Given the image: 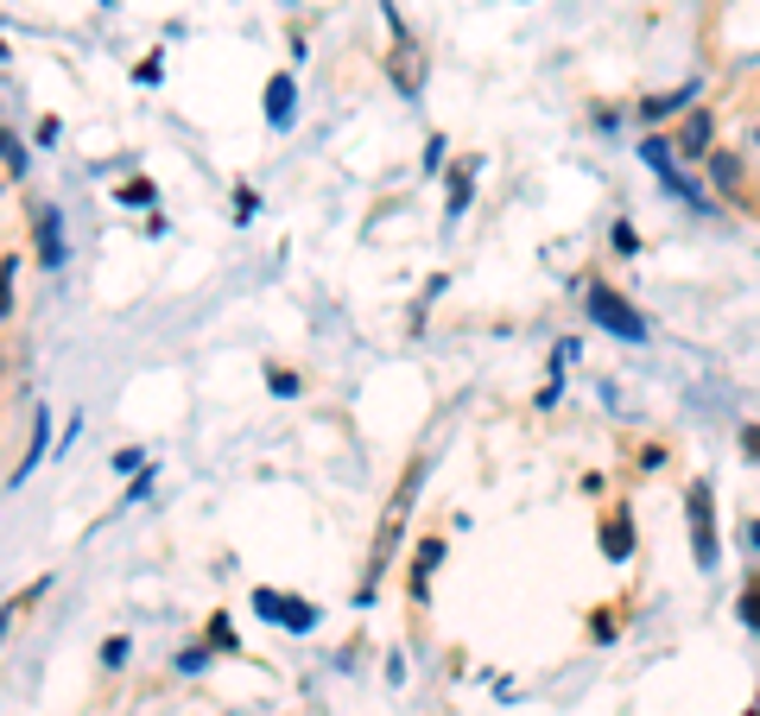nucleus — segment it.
I'll list each match as a JSON object with an SVG mask.
<instances>
[{
  "instance_id": "nucleus-1",
  "label": "nucleus",
  "mask_w": 760,
  "mask_h": 716,
  "mask_svg": "<svg viewBox=\"0 0 760 716\" xmlns=\"http://www.w3.org/2000/svg\"><path fill=\"white\" fill-rule=\"evenodd\" d=\"M583 311L602 324L608 336H621V343H647V317L615 292V285H602V280H589V292H583Z\"/></svg>"
},
{
  "instance_id": "nucleus-2",
  "label": "nucleus",
  "mask_w": 760,
  "mask_h": 716,
  "mask_svg": "<svg viewBox=\"0 0 760 716\" xmlns=\"http://www.w3.org/2000/svg\"><path fill=\"white\" fill-rule=\"evenodd\" d=\"M684 520H691V558L704 564V571H716L723 564V539H716V513H709V482H691Z\"/></svg>"
},
{
  "instance_id": "nucleus-3",
  "label": "nucleus",
  "mask_w": 760,
  "mask_h": 716,
  "mask_svg": "<svg viewBox=\"0 0 760 716\" xmlns=\"http://www.w3.org/2000/svg\"><path fill=\"white\" fill-rule=\"evenodd\" d=\"M640 159H647L659 178H665V191H672V197H684L691 209H716V204H704V191H697V184L684 178V165H678V153H672V140L647 133V140H640Z\"/></svg>"
},
{
  "instance_id": "nucleus-4",
  "label": "nucleus",
  "mask_w": 760,
  "mask_h": 716,
  "mask_svg": "<svg viewBox=\"0 0 760 716\" xmlns=\"http://www.w3.org/2000/svg\"><path fill=\"white\" fill-rule=\"evenodd\" d=\"M253 609L267 615V621H285V628H292V634H311V628H317V609H311V603H304V596H285V589H253Z\"/></svg>"
},
{
  "instance_id": "nucleus-5",
  "label": "nucleus",
  "mask_w": 760,
  "mask_h": 716,
  "mask_svg": "<svg viewBox=\"0 0 760 716\" xmlns=\"http://www.w3.org/2000/svg\"><path fill=\"white\" fill-rule=\"evenodd\" d=\"M32 254L45 260V267H64V254H70L64 248V216L51 204H32Z\"/></svg>"
},
{
  "instance_id": "nucleus-6",
  "label": "nucleus",
  "mask_w": 760,
  "mask_h": 716,
  "mask_svg": "<svg viewBox=\"0 0 760 716\" xmlns=\"http://www.w3.org/2000/svg\"><path fill=\"white\" fill-rule=\"evenodd\" d=\"M672 153H678V159H709V153H716V121H709V108H691V115L678 121Z\"/></svg>"
},
{
  "instance_id": "nucleus-7",
  "label": "nucleus",
  "mask_w": 760,
  "mask_h": 716,
  "mask_svg": "<svg viewBox=\"0 0 760 716\" xmlns=\"http://www.w3.org/2000/svg\"><path fill=\"white\" fill-rule=\"evenodd\" d=\"M387 77L400 83V96H419V89H425V52H419L405 32H400V45L387 52Z\"/></svg>"
},
{
  "instance_id": "nucleus-8",
  "label": "nucleus",
  "mask_w": 760,
  "mask_h": 716,
  "mask_svg": "<svg viewBox=\"0 0 760 716\" xmlns=\"http://www.w3.org/2000/svg\"><path fill=\"white\" fill-rule=\"evenodd\" d=\"M602 558H615V564L633 558V520H628V508H615L602 520Z\"/></svg>"
},
{
  "instance_id": "nucleus-9",
  "label": "nucleus",
  "mask_w": 760,
  "mask_h": 716,
  "mask_svg": "<svg viewBox=\"0 0 760 716\" xmlns=\"http://www.w3.org/2000/svg\"><path fill=\"white\" fill-rule=\"evenodd\" d=\"M691 102H697V83L665 89V96H647V102H640V121H672V115H684Z\"/></svg>"
},
{
  "instance_id": "nucleus-10",
  "label": "nucleus",
  "mask_w": 760,
  "mask_h": 716,
  "mask_svg": "<svg viewBox=\"0 0 760 716\" xmlns=\"http://www.w3.org/2000/svg\"><path fill=\"white\" fill-rule=\"evenodd\" d=\"M292 115H298V89H292V77H273L267 83V121L292 128Z\"/></svg>"
},
{
  "instance_id": "nucleus-11",
  "label": "nucleus",
  "mask_w": 760,
  "mask_h": 716,
  "mask_svg": "<svg viewBox=\"0 0 760 716\" xmlns=\"http://www.w3.org/2000/svg\"><path fill=\"white\" fill-rule=\"evenodd\" d=\"M709 178H716V191H723V197H741V159L735 153H709Z\"/></svg>"
},
{
  "instance_id": "nucleus-12",
  "label": "nucleus",
  "mask_w": 760,
  "mask_h": 716,
  "mask_svg": "<svg viewBox=\"0 0 760 716\" xmlns=\"http://www.w3.org/2000/svg\"><path fill=\"white\" fill-rule=\"evenodd\" d=\"M444 558V539H419V564H412V596H425L431 589V571Z\"/></svg>"
},
{
  "instance_id": "nucleus-13",
  "label": "nucleus",
  "mask_w": 760,
  "mask_h": 716,
  "mask_svg": "<svg viewBox=\"0 0 760 716\" xmlns=\"http://www.w3.org/2000/svg\"><path fill=\"white\" fill-rule=\"evenodd\" d=\"M469 184H476V165H456V172H450V216L469 209Z\"/></svg>"
},
{
  "instance_id": "nucleus-14",
  "label": "nucleus",
  "mask_w": 760,
  "mask_h": 716,
  "mask_svg": "<svg viewBox=\"0 0 760 716\" xmlns=\"http://www.w3.org/2000/svg\"><path fill=\"white\" fill-rule=\"evenodd\" d=\"M735 615H741V621H748V628H754L760 634V577L748 589H741V603H735Z\"/></svg>"
},
{
  "instance_id": "nucleus-15",
  "label": "nucleus",
  "mask_w": 760,
  "mask_h": 716,
  "mask_svg": "<svg viewBox=\"0 0 760 716\" xmlns=\"http://www.w3.org/2000/svg\"><path fill=\"white\" fill-rule=\"evenodd\" d=\"M209 647H216V653H235V621H228V615L209 621Z\"/></svg>"
},
{
  "instance_id": "nucleus-16",
  "label": "nucleus",
  "mask_w": 760,
  "mask_h": 716,
  "mask_svg": "<svg viewBox=\"0 0 760 716\" xmlns=\"http://www.w3.org/2000/svg\"><path fill=\"white\" fill-rule=\"evenodd\" d=\"M13 273H20V260L7 254V260H0V317L13 311Z\"/></svg>"
},
{
  "instance_id": "nucleus-17",
  "label": "nucleus",
  "mask_w": 760,
  "mask_h": 716,
  "mask_svg": "<svg viewBox=\"0 0 760 716\" xmlns=\"http://www.w3.org/2000/svg\"><path fill=\"white\" fill-rule=\"evenodd\" d=\"M615 254H640V235H633V223H615Z\"/></svg>"
},
{
  "instance_id": "nucleus-18",
  "label": "nucleus",
  "mask_w": 760,
  "mask_h": 716,
  "mask_svg": "<svg viewBox=\"0 0 760 716\" xmlns=\"http://www.w3.org/2000/svg\"><path fill=\"white\" fill-rule=\"evenodd\" d=\"M101 665H127V640H121V634L101 640Z\"/></svg>"
},
{
  "instance_id": "nucleus-19",
  "label": "nucleus",
  "mask_w": 760,
  "mask_h": 716,
  "mask_svg": "<svg viewBox=\"0 0 760 716\" xmlns=\"http://www.w3.org/2000/svg\"><path fill=\"white\" fill-rule=\"evenodd\" d=\"M735 437H741V451H748V463H760V425H754V419H748V425H741V432H735Z\"/></svg>"
},
{
  "instance_id": "nucleus-20",
  "label": "nucleus",
  "mask_w": 760,
  "mask_h": 716,
  "mask_svg": "<svg viewBox=\"0 0 760 716\" xmlns=\"http://www.w3.org/2000/svg\"><path fill=\"white\" fill-rule=\"evenodd\" d=\"M121 204H152V184H146V178L121 184Z\"/></svg>"
},
{
  "instance_id": "nucleus-21",
  "label": "nucleus",
  "mask_w": 760,
  "mask_h": 716,
  "mask_svg": "<svg viewBox=\"0 0 760 716\" xmlns=\"http://www.w3.org/2000/svg\"><path fill=\"white\" fill-rule=\"evenodd\" d=\"M267 387H273V393H298V375H285V368H267Z\"/></svg>"
},
{
  "instance_id": "nucleus-22",
  "label": "nucleus",
  "mask_w": 760,
  "mask_h": 716,
  "mask_svg": "<svg viewBox=\"0 0 760 716\" xmlns=\"http://www.w3.org/2000/svg\"><path fill=\"white\" fill-rule=\"evenodd\" d=\"M177 665H184V672H203V665H209V647H184V653H177Z\"/></svg>"
},
{
  "instance_id": "nucleus-23",
  "label": "nucleus",
  "mask_w": 760,
  "mask_h": 716,
  "mask_svg": "<svg viewBox=\"0 0 760 716\" xmlns=\"http://www.w3.org/2000/svg\"><path fill=\"white\" fill-rule=\"evenodd\" d=\"M754 545H760V527H754Z\"/></svg>"
},
{
  "instance_id": "nucleus-24",
  "label": "nucleus",
  "mask_w": 760,
  "mask_h": 716,
  "mask_svg": "<svg viewBox=\"0 0 760 716\" xmlns=\"http://www.w3.org/2000/svg\"><path fill=\"white\" fill-rule=\"evenodd\" d=\"M754 147H760V128H754Z\"/></svg>"
},
{
  "instance_id": "nucleus-25",
  "label": "nucleus",
  "mask_w": 760,
  "mask_h": 716,
  "mask_svg": "<svg viewBox=\"0 0 760 716\" xmlns=\"http://www.w3.org/2000/svg\"><path fill=\"white\" fill-rule=\"evenodd\" d=\"M0 57H7V45H0Z\"/></svg>"
}]
</instances>
